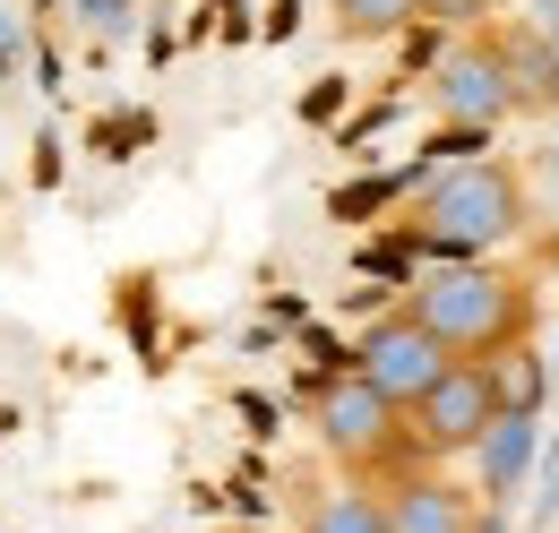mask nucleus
<instances>
[{"instance_id": "obj_1", "label": "nucleus", "mask_w": 559, "mask_h": 533, "mask_svg": "<svg viewBox=\"0 0 559 533\" xmlns=\"http://www.w3.org/2000/svg\"><path fill=\"white\" fill-rule=\"evenodd\" d=\"M405 310L448 344V362H499V353H525L534 344L543 293L525 275H508V266L465 259V266H430Z\"/></svg>"}, {"instance_id": "obj_2", "label": "nucleus", "mask_w": 559, "mask_h": 533, "mask_svg": "<svg viewBox=\"0 0 559 533\" xmlns=\"http://www.w3.org/2000/svg\"><path fill=\"white\" fill-rule=\"evenodd\" d=\"M534 233V199H525V181L508 173V164H448V173H430L414 199V241L421 250H439L448 266L465 259H490V250H508V241H525Z\"/></svg>"}, {"instance_id": "obj_3", "label": "nucleus", "mask_w": 559, "mask_h": 533, "mask_svg": "<svg viewBox=\"0 0 559 533\" xmlns=\"http://www.w3.org/2000/svg\"><path fill=\"white\" fill-rule=\"evenodd\" d=\"M319 448L353 473V482H396V473H414V430H405V404H388L379 388H361V379H328L319 388Z\"/></svg>"}, {"instance_id": "obj_4", "label": "nucleus", "mask_w": 559, "mask_h": 533, "mask_svg": "<svg viewBox=\"0 0 559 533\" xmlns=\"http://www.w3.org/2000/svg\"><path fill=\"white\" fill-rule=\"evenodd\" d=\"M430 104L448 130H499L516 121V69H508V26H483V35H456L439 69H430Z\"/></svg>"}, {"instance_id": "obj_5", "label": "nucleus", "mask_w": 559, "mask_h": 533, "mask_svg": "<svg viewBox=\"0 0 559 533\" xmlns=\"http://www.w3.org/2000/svg\"><path fill=\"white\" fill-rule=\"evenodd\" d=\"M508 413L499 396V370L490 362H448L439 370V388L405 413V430H414V457L421 465H448V457H474L483 448V430Z\"/></svg>"}, {"instance_id": "obj_6", "label": "nucleus", "mask_w": 559, "mask_h": 533, "mask_svg": "<svg viewBox=\"0 0 559 533\" xmlns=\"http://www.w3.org/2000/svg\"><path fill=\"white\" fill-rule=\"evenodd\" d=\"M439 370H448V344L421 328L414 310L370 319V328H361V344H353V379H361V388H379L388 404H405V413L439 388Z\"/></svg>"}, {"instance_id": "obj_7", "label": "nucleus", "mask_w": 559, "mask_h": 533, "mask_svg": "<svg viewBox=\"0 0 559 533\" xmlns=\"http://www.w3.org/2000/svg\"><path fill=\"white\" fill-rule=\"evenodd\" d=\"M388 508V533H483V499L465 482H448L439 465H414L379 490Z\"/></svg>"}, {"instance_id": "obj_8", "label": "nucleus", "mask_w": 559, "mask_h": 533, "mask_svg": "<svg viewBox=\"0 0 559 533\" xmlns=\"http://www.w3.org/2000/svg\"><path fill=\"white\" fill-rule=\"evenodd\" d=\"M543 413H499L483 430V448H474V499H483V533H499V517L516 508V490H525V473H534V448H543V430H534Z\"/></svg>"}, {"instance_id": "obj_9", "label": "nucleus", "mask_w": 559, "mask_h": 533, "mask_svg": "<svg viewBox=\"0 0 559 533\" xmlns=\"http://www.w3.org/2000/svg\"><path fill=\"white\" fill-rule=\"evenodd\" d=\"M301 533H388V508L370 482H336V490L301 499Z\"/></svg>"}, {"instance_id": "obj_10", "label": "nucleus", "mask_w": 559, "mask_h": 533, "mask_svg": "<svg viewBox=\"0 0 559 533\" xmlns=\"http://www.w3.org/2000/svg\"><path fill=\"white\" fill-rule=\"evenodd\" d=\"M508 69H516V112L525 121H551L559 112V69H551V44L534 26H508Z\"/></svg>"}, {"instance_id": "obj_11", "label": "nucleus", "mask_w": 559, "mask_h": 533, "mask_svg": "<svg viewBox=\"0 0 559 533\" xmlns=\"http://www.w3.org/2000/svg\"><path fill=\"white\" fill-rule=\"evenodd\" d=\"M328 17H336L345 44H388V35L421 26V0H328Z\"/></svg>"}, {"instance_id": "obj_12", "label": "nucleus", "mask_w": 559, "mask_h": 533, "mask_svg": "<svg viewBox=\"0 0 559 533\" xmlns=\"http://www.w3.org/2000/svg\"><path fill=\"white\" fill-rule=\"evenodd\" d=\"M499 9H508V0H421V26H448V35H483V26H499Z\"/></svg>"}, {"instance_id": "obj_13", "label": "nucleus", "mask_w": 559, "mask_h": 533, "mask_svg": "<svg viewBox=\"0 0 559 533\" xmlns=\"http://www.w3.org/2000/svg\"><path fill=\"white\" fill-rule=\"evenodd\" d=\"M130 9H139V0H70V17L86 35H130Z\"/></svg>"}, {"instance_id": "obj_14", "label": "nucleus", "mask_w": 559, "mask_h": 533, "mask_svg": "<svg viewBox=\"0 0 559 533\" xmlns=\"http://www.w3.org/2000/svg\"><path fill=\"white\" fill-rule=\"evenodd\" d=\"M534 35H559V0H534Z\"/></svg>"}, {"instance_id": "obj_15", "label": "nucleus", "mask_w": 559, "mask_h": 533, "mask_svg": "<svg viewBox=\"0 0 559 533\" xmlns=\"http://www.w3.org/2000/svg\"><path fill=\"white\" fill-rule=\"evenodd\" d=\"M0 86H9V26H0Z\"/></svg>"}, {"instance_id": "obj_16", "label": "nucleus", "mask_w": 559, "mask_h": 533, "mask_svg": "<svg viewBox=\"0 0 559 533\" xmlns=\"http://www.w3.org/2000/svg\"><path fill=\"white\" fill-rule=\"evenodd\" d=\"M543 173H551V181H559V138H551V155H543Z\"/></svg>"}, {"instance_id": "obj_17", "label": "nucleus", "mask_w": 559, "mask_h": 533, "mask_svg": "<svg viewBox=\"0 0 559 533\" xmlns=\"http://www.w3.org/2000/svg\"><path fill=\"white\" fill-rule=\"evenodd\" d=\"M543 44H551V69H559V35H543ZM551 130H559V112H551Z\"/></svg>"}]
</instances>
